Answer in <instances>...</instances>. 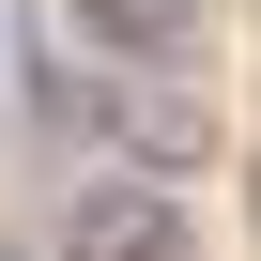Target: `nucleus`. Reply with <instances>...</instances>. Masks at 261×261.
<instances>
[{"mask_svg": "<svg viewBox=\"0 0 261 261\" xmlns=\"http://www.w3.org/2000/svg\"><path fill=\"white\" fill-rule=\"evenodd\" d=\"M108 123H123L139 169H200V154H215V92H200V62H139V77L108 92Z\"/></svg>", "mask_w": 261, "mask_h": 261, "instance_id": "obj_1", "label": "nucleus"}, {"mask_svg": "<svg viewBox=\"0 0 261 261\" xmlns=\"http://www.w3.org/2000/svg\"><path fill=\"white\" fill-rule=\"evenodd\" d=\"M62 261H200V230H185L169 185H92L62 215Z\"/></svg>", "mask_w": 261, "mask_h": 261, "instance_id": "obj_2", "label": "nucleus"}, {"mask_svg": "<svg viewBox=\"0 0 261 261\" xmlns=\"http://www.w3.org/2000/svg\"><path fill=\"white\" fill-rule=\"evenodd\" d=\"M77 31L123 62H200V0H77Z\"/></svg>", "mask_w": 261, "mask_h": 261, "instance_id": "obj_3", "label": "nucleus"}]
</instances>
